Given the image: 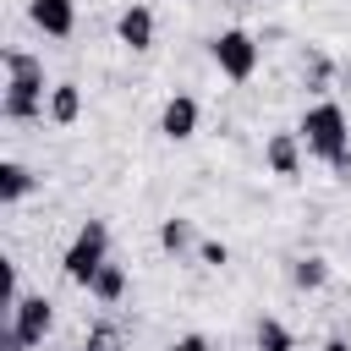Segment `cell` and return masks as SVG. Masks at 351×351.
<instances>
[{
	"mask_svg": "<svg viewBox=\"0 0 351 351\" xmlns=\"http://www.w3.org/2000/svg\"><path fill=\"white\" fill-rule=\"evenodd\" d=\"M5 99L0 115L5 121H38L44 115V60L27 49H5Z\"/></svg>",
	"mask_w": 351,
	"mask_h": 351,
	"instance_id": "cell-1",
	"label": "cell"
},
{
	"mask_svg": "<svg viewBox=\"0 0 351 351\" xmlns=\"http://www.w3.org/2000/svg\"><path fill=\"white\" fill-rule=\"evenodd\" d=\"M296 137L307 143V154L313 159H324V165H335L346 148H351V121H346V110L340 104H307V115H302V126H296Z\"/></svg>",
	"mask_w": 351,
	"mask_h": 351,
	"instance_id": "cell-2",
	"label": "cell"
},
{
	"mask_svg": "<svg viewBox=\"0 0 351 351\" xmlns=\"http://www.w3.org/2000/svg\"><path fill=\"white\" fill-rule=\"evenodd\" d=\"M104 263H110V225H104V219H88V225L71 236V247H66L60 269H66V280H71V285H82V291H88V280H93Z\"/></svg>",
	"mask_w": 351,
	"mask_h": 351,
	"instance_id": "cell-3",
	"label": "cell"
},
{
	"mask_svg": "<svg viewBox=\"0 0 351 351\" xmlns=\"http://www.w3.org/2000/svg\"><path fill=\"white\" fill-rule=\"evenodd\" d=\"M208 55H214V66H219L230 82H247V77L258 71V38H252L247 27H225V33H214Z\"/></svg>",
	"mask_w": 351,
	"mask_h": 351,
	"instance_id": "cell-4",
	"label": "cell"
},
{
	"mask_svg": "<svg viewBox=\"0 0 351 351\" xmlns=\"http://www.w3.org/2000/svg\"><path fill=\"white\" fill-rule=\"evenodd\" d=\"M11 329H16V340L33 351V346H44V335L55 329V307H49V296H22L16 307H11Z\"/></svg>",
	"mask_w": 351,
	"mask_h": 351,
	"instance_id": "cell-5",
	"label": "cell"
},
{
	"mask_svg": "<svg viewBox=\"0 0 351 351\" xmlns=\"http://www.w3.org/2000/svg\"><path fill=\"white\" fill-rule=\"evenodd\" d=\"M27 16H33V27L49 33V38H71V27H77V0H27Z\"/></svg>",
	"mask_w": 351,
	"mask_h": 351,
	"instance_id": "cell-6",
	"label": "cell"
},
{
	"mask_svg": "<svg viewBox=\"0 0 351 351\" xmlns=\"http://www.w3.org/2000/svg\"><path fill=\"white\" fill-rule=\"evenodd\" d=\"M159 132H165L170 143H186V137L197 132V99H192V93H176V99L159 110Z\"/></svg>",
	"mask_w": 351,
	"mask_h": 351,
	"instance_id": "cell-7",
	"label": "cell"
},
{
	"mask_svg": "<svg viewBox=\"0 0 351 351\" xmlns=\"http://www.w3.org/2000/svg\"><path fill=\"white\" fill-rule=\"evenodd\" d=\"M115 38L126 49H154V11L148 5H126L121 22H115Z\"/></svg>",
	"mask_w": 351,
	"mask_h": 351,
	"instance_id": "cell-8",
	"label": "cell"
},
{
	"mask_svg": "<svg viewBox=\"0 0 351 351\" xmlns=\"http://www.w3.org/2000/svg\"><path fill=\"white\" fill-rule=\"evenodd\" d=\"M263 159H269L274 176H296V170H302V137H296V132H274V137L263 143Z\"/></svg>",
	"mask_w": 351,
	"mask_h": 351,
	"instance_id": "cell-9",
	"label": "cell"
},
{
	"mask_svg": "<svg viewBox=\"0 0 351 351\" xmlns=\"http://www.w3.org/2000/svg\"><path fill=\"white\" fill-rule=\"evenodd\" d=\"M33 186H38V176H33L27 165H16V159H5V165H0V203H5V208H11V203H22Z\"/></svg>",
	"mask_w": 351,
	"mask_h": 351,
	"instance_id": "cell-10",
	"label": "cell"
},
{
	"mask_svg": "<svg viewBox=\"0 0 351 351\" xmlns=\"http://www.w3.org/2000/svg\"><path fill=\"white\" fill-rule=\"evenodd\" d=\"M88 296L104 302V307H115V302L126 296V269H121V263H104V269L88 280Z\"/></svg>",
	"mask_w": 351,
	"mask_h": 351,
	"instance_id": "cell-11",
	"label": "cell"
},
{
	"mask_svg": "<svg viewBox=\"0 0 351 351\" xmlns=\"http://www.w3.org/2000/svg\"><path fill=\"white\" fill-rule=\"evenodd\" d=\"M82 115V93H77V82H55L49 88V121L55 126H71Z\"/></svg>",
	"mask_w": 351,
	"mask_h": 351,
	"instance_id": "cell-12",
	"label": "cell"
},
{
	"mask_svg": "<svg viewBox=\"0 0 351 351\" xmlns=\"http://www.w3.org/2000/svg\"><path fill=\"white\" fill-rule=\"evenodd\" d=\"M324 280H329V263H324L318 252H313V258H296V263H291V285H296V291H318Z\"/></svg>",
	"mask_w": 351,
	"mask_h": 351,
	"instance_id": "cell-13",
	"label": "cell"
},
{
	"mask_svg": "<svg viewBox=\"0 0 351 351\" xmlns=\"http://www.w3.org/2000/svg\"><path fill=\"white\" fill-rule=\"evenodd\" d=\"M252 346H258V351H291L296 340H291V329H285L280 318H258V329H252Z\"/></svg>",
	"mask_w": 351,
	"mask_h": 351,
	"instance_id": "cell-14",
	"label": "cell"
},
{
	"mask_svg": "<svg viewBox=\"0 0 351 351\" xmlns=\"http://www.w3.org/2000/svg\"><path fill=\"white\" fill-rule=\"evenodd\" d=\"M159 247L181 258V252L192 247V219H165V225H159Z\"/></svg>",
	"mask_w": 351,
	"mask_h": 351,
	"instance_id": "cell-15",
	"label": "cell"
},
{
	"mask_svg": "<svg viewBox=\"0 0 351 351\" xmlns=\"http://www.w3.org/2000/svg\"><path fill=\"white\" fill-rule=\"evenodd\" d=\"M197 258H203L208 269H225V263H230V247H225V241H197Z\"/></svg>",
	"mask_w": 351,
	"mask_h": 351,
	"instance_id": "cell-16",
	"label": "cell"
},
{
	"mask_svg": "<svg viewBox=\"0 0 351 351\" xmlns=\"http://www.w3.org/2000/svg\"><path fill=\"white\" fill-rule=\"evenodd\" d=\"M88 346H93V351H121V335H115L110 324H99V329H88Z\"/></svg>",
	"mask_w": 351,
	"mask_h": 351,
	"instance_id": "cell-17",
	"label": "cell"
},
{
	"mask_svg": "<svg viewBox=\"0 0 351 351\" xmlns=\"http://www.w3.org/2000/svg\"><path fill=\"white\" fill-rule=\"evenodd\" d=\"M170 351H208V340H203V335H181Z\"/></svg>",
	"mask_w": 351,
	"mask_h": 351,
	"instance_id": "cell-18",
	"label": "cell"
},
{
	"mask_svg": "<svg viewBox=\"0 0 351 351\" xmlns=\"http://www.w3.org/2000/svg\"><path fill=\"white\" fill-rule=\"evenodd\" d=\"M329 170H335V176H340V181H351V148H346V154H340V159H335V165H329Z\"/></svg>",
	"mask_w": 351,
	"mask_h": 351,
	"instance_id": "cell-19",
	"label": "cell"
},
{
	"mask_svg": "<svg viewBox=\"0 0 351 351\" xmlns=\"http://www.w3.org/2000/svg\"><path fill=\"white\" fill-rule=\"evenodd\" d=\"M324 351H351V340H329V346H324Z\"/></svg>",
	"mask_w": 351,
	"mask_h": 351,
	"instance_id": "cell-20",
	"label": "cell"
},
{
	"mask_svg": "<svg viewBox=\"0 0 351 351\" xmlns=\"http://www.w3.org/2000/svg\"><path fill=\"white\" fill-rule=\"evenodd\" d=\"M77 351H93V346H88V340H82V346H77Z\"/></svg>",
	"mask_w": 351,
	"mask_h": 351,
	"instance_id": "cell-21",
	"label": "cell"
}]
</instances>
